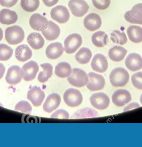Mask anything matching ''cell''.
Instances as JSON below:
<instances>
[{"label":"cell","instance_id":"cell-13","mask_svg":"<svg viewBox=\"0 0 142 147\" xmlns=\"http://www.w3.org/2000/svg\"><path fill=\"white\" fill-rule=\"evenodd\" d=\"M49 21L45 17L39 13H34L29 19V24L34 30L41 31L45 30L48 26Z\"/></svg>","mask_w":142,"mask_h":147},{"label":"cell","instance_id":"cell-12","mask_svg":"<svg viewBox=\"0 0 142 147\" xmlns=\"http://www.w3.org/2000/svg\"><path fill=\"white\" fill-rule=\"evenodd\" d=\"M89 81L87 84L88 89L90 91H97L104 88L105 85V80L104 77L94 72L89 73Z\"/></svg>","mask_w":142,"mask_h":147},{"label":"cell","instance_id":"cell-32","mask_svg":"<svg viewBox=\"0 0 142 147\" xmlns=\"http://www.w3.org/2000/svg\"><path fill=\"white\" fill-rule=\"evenodd\" d=\"M21 6L26 11L33 12L38 8L39 0H21Z\"/></svg>","mask_w":142,"mask_h":147},{"label":"cell","instance_id":"cell-23","mask_svg":"<svg viewBox=\"0 0 142 147\" xmlns=\"http://www.w3.org/2000/svg\"><path fill=\"white\" fill-rule=\"evenodd\" d=\"M18 20V15L15 11L8 9H3L0 11V23L3 24H15Z\"/></svg>","mask_w":142,"mask_h":147},{"label":"cell","instance_id":"cell-2","mask_svg":"<svg viewBox=\"0 0 142 147\" xmlns=\"http://www.w3.org/2000/svg\"><path fill=\"white\" fill-rule=\"evenodd\" d=\"M5 38L9 44L15 45L20 43L24 40L25 32L23 29L17 25L8 27L5 32Z\"/></svg>","mask_w":142,"mask_h":147},{"label":"cell","instance_id":"cell-44","mask_svg":"<svg viewBox=\"0 0 142 147\" xmlns=\"http://www.w3.org/2000/svg\"><path fill=\"white\" fill-rule=\"evenodd\" d=\"M140 102H141V104L142 105V94H141V96H140Z\"/></svg>","mask_w":142,"mask_h":147},{"label":"cell","instance_id":"cell-11","mask_svg":"<svg viewBox=\"0 0 142 147\" xmlns=\"http://www.w3.org/2000/svg\"><path fill=\"white\" fill-rule=\"evenodd\" d=\"M131 99V94L126 89L116 90L112 95L113 103L118 107L124 106L130 102Z\"/></svg>","mask_w":142,"mask_h":147},{"label":"cell","instance_id":"cell-35","mask_svg":"<svg viewBox=\"0 0 142 147\" xmlns=\"http://www.w3.org/2000/svg\"><path fill=\"white\" fill-rule=\"evenodd\" d=\"M15 110L22 112L30 113L32 112V107L28 101L22 100L16 104Z\"/></svg>","mask_w":142,"mask_h":147},{"label":"cell","instance_id":"cell-10","mask_svg":"<svg viewBox=\"0 0 142 147\" xmlns=\"http://www.w3.org/2000/svg\"><path fill=\"white\" fill-rule=\"evenodd\" d=\"M24 76V72L19 66H11L8 69L6 76V80L9 84L16 85L20 83Z\"/></svg>","mask_w":142,"mask_h":147},{"label":"cell","instance_id":"cell-15","mask_svg":"<svg viewBox=\"0 0 142 147\" xmlns=\"http://www.w3.org/2000/svg\"><path fill=\"white\" fill-rule=\"evenodd\" d=\"M84 27L90 31H95L100 28L102 20L100 16L95 13H90L87 15L83 20Z\"/></svg>","mask_w":142,"mask_h":147},{"label":"cell","instance_id":"cell-6","mask_svg":"<svg viewBox=\"0 0 142 147\" xmlns=\"http://www.w3.org/2000/svg\"><path fill=\"white\" fill-rule=\"evenodd\" d=\"M68 6L72 14L78 18L84 16L89 9L88 5L84 0H70Z\"/></svg>","mask_w":142,"mask_h":147},{"label":"cell","instance_id":"cell-39","mask_svg":"<svg viewBox=\"0 0 142 147\" xmlns=\"http://www.w3.org/2000/svg\"><path fill=\"white\" fill-rule=\"evenodd\" d=\"M18 0H0V5L6 7H11L17 3Z\"/></svg>","mask_w":142,"mask_h":147},{"label":"cell","instance_id":"cell-31","mask_svg":"<svg viewBox=\"0 0 142 147\" xmlns=\"http://www.w3.org/2000/svg\"><path fill=\"white\" fill-rule=\"evenodd\" d=\"M110 39L114 43L123 45L127 42L126 35L124 32L118 30L113 31L110 34Z\"/></svg>","mask_w":142,"mask_h":147},{"label":"cell","instance_id":"cell-41","mask_svg":"<svg viewBox=\"0 0 142 147\" xmlns=\"http://www.w3.org/2000/svg\"><path fill=\"white\" fill-rule=\"evenodd\" d=\"M140 105L139 104L137 103H133L130 104L129 105L127 106L124 109V111H127V110H130V109H133V108H137V107H139Z\"/></svg>","mask_w":142,"mask_h":147},{"label":"cell","instance_id":"cell-21","mask_svg":"<svg viewBox=\"0 0 142 147\" xmlns=\"http://www.w3.org/2000/svg\"><path fill=\"white\" fill-rule=\"evenodd\" d=\"M42 33L46 40L53 41L56 40L59 36L60 29L57 25L50 20L47 28L42 31Z\"/></svg>","mask_w":142,"mask_h":147},{"label":"cell","instance_id":"cell-26","mask_svg":"<svg viewBox=\"0 0 142 147\" xmlns=\"http://www.w3.org/2000/svg\"><path fill=\"white\" fill-rule=\"evenodd\" d=\"M127 34L130 40L135 43L142 42V28L137 26L132 25L127 29Z\"/></svg>","mask_w":142,"mask_h":147},{"label":"cell","instance_id":"cell-4","mask_svg":"<svg viewBox=\"0 0 142 147\" xmlns=\"http://www.w3.org/2000/svg\"><path fill=\"white\" fill-rule=\"evenodd\" d=\"M63 99L65 104L71 107H77L83 101V96L79 90L73 88L66 90L63 94Z\"/></svg>","mask_w":142,"mask_h":147},{"label":"cell","instance_id":"cell-30","mask_svg":"<svg viewBox=\"0 0 142 147\" xmlns=\"http://www.w3.org/2000/svg\"><path fill=\"white\" fill-rule=\"evenodd\" d=\"M40 66L43 70L40 72L38 77V80L41 83H44L52 76L53 67L49 63H43Z\"/></svg>","mask_w":142,"mask_h":147},{"label":"cell","instance_id":"cell-9","mask_svg":"<svg viewBox=\"0 0 142 147\" xmlns=\"http://www.w3.org/2000/svg\"><path fill=\"white\" fill-rule=\"evenodd\" d=\"M52 19L59 24H63L68 22L70 18V13L66 7L58 5L51 10Z\"/></svg>","mask_w":142,"mask_h":147},{"label":"cell","instance_id":"cell-8","mask_svg":"<svg viewBox=\"0 0 142 147\" xmlns=\"http://www.w3.org/2000/svg\"><path fill=\"white\" fill-rule=\"evenodd\" d=\"M90 100L94 107L100 110L106 109L110 103L108 96L103 92L94 94L90 96Z\"/></svg>","mask_w":142,"mask_h":147},{"label":"cell","instance_id":"cell-43","mask_svg":"<svg viewBox=\"0 0 142 147\" xmlns=\"http://www.w3.org/2000/svg\"><path fill=\"white\" fill-rule=\"evenodd\" d=\"M3 37V32L2 30L0 28V41L2 40Z\"/></svg>","mask_w":142,"mask_h":147},{"label":"cell","instance_id":"cell-24","mask_svg":"<svg viewBox=\"0 0 142 147\" xmlns=\"http://www.w3.org/2000/svg\"><path fill=\"white\" fill-rule=\"evenodd\" d=\"M28 43L34 49L38 50L43 48L44 45V39L38 32L30 33L27 39Z\"/></svg>","mask_w":142,"mask_h":147},{"label":"cell","instance_id":"cell-34","mask_svg":"<svg viewBox=\"0 0 142 147\" xmlns=\"http://www.w3.org/2000/svg\"><path fill=\"white\" fill-rule=\"evenodd\" d=\"M97 113L94 109L89 108H86L77 111L75 114L72 115V118H84L89 117H94L97 116Z\"/></svg>","mask_w":142,"mask_h":147},{"label":"cell","instance_id":"cell-42","mask_svg":"<svg viewBox=\"0 0 142 147\" xmlns=\"http://www.w3.org/2000/svg\"><path fill=\"white\" fill-rule=\"evenodd\" d=\"M5 71V67L2 63H0V80L3 77Z\"/></svg>","mask_w":142,"mask_h":147},{"label":"cell","instance_id":"cell-5","mask_svg":"<svg viewBox=\"0 0 142 147\" xmlns=\"http://www.w3.org/2000/svg\"><path fill=\"white\" fill-rule=\"evenodd\" d=\"M82 43V38L81 35L77 33L71 34L65 40V51L67 54H73L81 46Z\"/></svg>","mask_w":142,"mask_h":147},{"label":"cell","instance_id":"cell-28","mask_svg":"<svg viewBox=\"0 0 142 147\" xmlns=\"http://www.w3.org/2000/svg\"><path fill=\"white\" fill-rule=\"evenodd\" d=\"M71 66L68 63L62 62L56 66L55 69V74L57 76L61 78L68 77L71 74Z\"/></svg>","mask_w":142,"mask_h":147},{"label":"cell","instance_id":"cell-22","mask_svg":"<svg viewBox=\"0 0 142 147\" xmlns=\"http://www.w3.org/2000/svg\"><path fill=\"white\" fill-rule=\"evenodd\" d=\"M15 58L20 62H24L29 60L32 55V50L27 45H19L15 51Z\"/></svg>","mask_w":142,"mask_h":147},{"label":"cell","instance_id":"cell-16","mask_svg":"<svg viewBox=\"0 0 142 147\" xmlns=\"http://www.w3.org/2000/svg\"><path fill=\"white\" fill-rule=\"evenodd\" d=\"M91 66L94 71L102 73L107 69L108 63L105 56L102 54H97L94 56L92 59Z\"/></svg>","mask_w":142,"mask_h":147},{"label":"cell","instance_id":"cell-29","mask_svg":"<svg viewBox=\"0 0 142 147\" xmlns=\"http://www.w3.org/2000/svg\"><path fill=\"white\" fill-rule=\"evenodd\" d=\"M91 51L88 48H81L75 55V59L79 63L81 64H87L89 62L92 57Z\"/></svg>","mask_w":142,"mask_h":147},{"label":"cell","instance_id":"cell-17","mask_svg":"<svg viewBox=\"0 0 142 147\" xmlns=\"http://www.w3.org/2000/svg\"><path fill=\"white\" fill-rule=\"evenodd\" d=\"M22 69L24 72L23 80L26 81H30L35 79L39 71L38 63L31 61L23 65Z\"/></svg>","mask_w":142,"mask_h":147},{"label":"cell","instance_id":"cell-27","mask_svg":"<svg viewBox=\"0 0 142 147\" xmlns=\"http://www.w3.org/2000/svg\"><path fill=\"white\" fill-rule=\"evenodd\" d=\"M92 42L93 44L98 48H102L106 45L108 42V36L104 32L99 31L92 35Z\"/></svg>","mask_w":142,"mask_h":147},{"label":"cell","instance_id":"cell-19","mask_svg":"<svg viewBox=\"0 0 142 147\" xmlns=\"http://www.w3.org/2000/svg\"><path fill=\"white\" fill-rule=\"evenodd\" d=\"M61 100V97L58 94H51L46 98L43 105V109L46 112L50 113L59 107Z\"/></svg>","mask_w":142,"mask_h":147},{"label":"cell","instance_id":"cell-20","mask_svg":"<svg viewBox=\"0 0 142 147\" xmlns=\"http://www.w3.org/2000/svg\"><path fill=\"white\" fill-rule=\"evenodd\" d=\"M64 48L61 43H52L46 50V55L49 59L55 60L60 57L63 53Z\"/></svg>","mask_w":142,"mask_h":147},{"label":"cell","instance_id":"cell-40","mask_svg":"<svg viewBox=\"0 0 142 147\" xmlns=\"http://www.w3.org/2000/svg\"><path fill=\"white\" fill-rule=\"evenodd\" d=\"M42 1L44 4L48 7H51L55 5L59 1V0H42Z\"/></svg>","mask_w":142,"mask_h":147},{"label":"cell","instance_id":"cell-3","mask_svg":"<svg viewBox=\"0 0 142 147\" xmlns=\"http://www.w3.org/2000/svg\"><path fill=\"white\" fill-rule=\"evenodd\" d=\"M69 83L76 87L84 86L89 82L88 76L82 69L73 68L71 74L67 78Z\"/></svg>","mask_w":142,"mask_h":147},{"label":"cell","instance_id":"cell-14","mask_svg":"<svg viewBox=\"0 0 142 147\" xmlns=\"http://www.w3.org/2000/svg\"><path fill=\"white\" fill-rule=\"evenodd\" d=\"M45 95L40 88L36 86L32 87L28 92L27 98L35 107L41 105Z\"/></svg>","mask_w":142,"mask_h":147},{"label":"cell","instance_id":"cell-18","mask_svg":"<svg viewBox=\"0 0 142 147\" xmlns=\"http://www.w3.org/2000/svg\"><path fill=\"white\" fill-rule=\"evenodd\" d=\"M125 64L127 67L133 72L140 70L142 68V57L137 53H131L126 58Z\"/></svg>","mask_w":142,"mask_h":147},{"label":"cell","instance_id":"cell-7","mask_svg":"<svg viewBox=\"0 0 142 147\" xmlns=\"http://www.w3.org/2000/svg\"><path fill=\"white\" fill-rule=\"evenodd\" d=\"M125 20L132 24L142 25V3L136 4L124 15Z\"/></svg>","mask_w":142,"mask_h":147},{"label":"cell","instance_id":"cell-25","mask_svg":"<svg viewBox=\"0 0 142 147\" xmlns=\"http://www.w3.org/2000/svg\"><path fill=\"white\" fill-rule=\"evenodd\" d=\"M127 51L120 46H114L109 49L108 55L109 58L114 62H120L123 60Z\"/></svg>","mask_w":142,"mask_h":147},{"label":"cell","instance_id":"cell-37","mask_svg":"<svg viewBox=\"0 0 142 147\" xmlns=\"http://www.w3.org/2000/svg\"><path fill=\"white\" fill-rule=\"evenodd\" d=\"M94 6L97 9L104 10L109 7L111 0H92Z\"/></svg>","mask_w":142,"mask_h":147},{"label":"cell","instance_id":"cell-33","mask_svg":"<svg viewBox=\"0 0 142 147\" xmlns=\"http://www.w3.org/2000/svg\"><path fill=\"white\" fill-rule=\"evenodd\" d=\"M13 50L5 44H0V61H7L13 55Z\"/></svg>","mask_w":142,"mask_h":147},{"label":"cell","instance_id":"cell-38","mask_svg":"<svg viewBox=\"0 0 142 147\" xmlns=\"http://www.w3.org/2000/svg\"><path fill=\"white\" fill-rule=\"evenodd\" d=\"M51 117L57 118L68 119L69 117V115L68 112L65 110L63 109H59L52 114Z\"/></svg>","mask_w":142,"mask_h":147},{"label":"cell","instance_id":"cell-36","mask_svg":"<svg viewBox=\"0 0 142 147\" xmlns=\"http://www.w3.org/2000/svg\"><path fill=\"white\" fill-rule=\"evenodd\" d=\"M131 81L133 86L137 89L142 90V72L133 74L131 76Z\"/></svg>","mask_w":142,"mask_h":147},{"label":"cell","instance_id":"cell-1","mask_svg":"<svg viewBox=\"0 0 142 147\" xmlns=\"http://www.w3.org/2000/svg\"><path fill=\"white\" fill-rule=\"evenodd\" d=\"M109 79L110 82L113 86L124 87L129 81V73L123 68H115L110 73Z\"/></svg>","mask_w":142,"mask_h":147}]
</instances>
